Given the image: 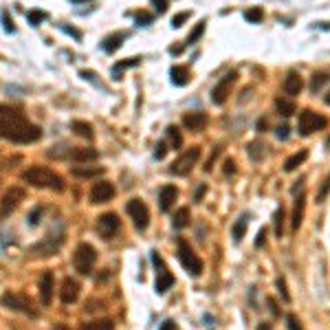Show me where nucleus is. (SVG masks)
Masks as SVG:
<instances>
[{
	"instance_id": "2f4dec72",
	"label": "nucleus",
	"mask_w": 330,
	"mask_h": 330,
	"mask_svg": "<svg viewBox=\"0 0 330 330\" xmlns=\"http://www.w3.org/2000/svg\"><path fill=\"white\" fill-rule=\"evenodd\" d=\"M70 128L77 132L79 136H86V139H93V126L86 124V121H73L70 124Z\"/></svg>"
},
{
	"instance_id": "4d7b16f0",
	"label": "nucleus",
	"mask_w": 330,
	"mask_h": 330,
	"mask_svg": "<svg viewBox=\"0 0 330 330\" xmlns=\"http://www.w3.org/2000/svg\"><path fill=\"white\" fill-rule=\"evenodd\" d=\"M258 330H273V326H271V324L264 322V324H260V326H258Z\"/></svg>"
},
{
	"instance_id": "f257e3e1",
	"label": "nucleus",
	"mask_w": 330,
	"mask_h": 330,
	"mask_svg": "<svg viewBox=\"0 0 330 330\" xmlns=\"http://www.w3.org/2000/svg\"><path fill=\"white\" fill-rule=\"evenodd\" d=\"M0 136L9 139L11 143H33L42 136V132L18 108L0 104Z\"/></svg>"
},
{
	"instance_id": "7c9ffc66",
	"label": "nucleus",
	"mask_w": 330,
	"mask_h": 330,
	"mask_svg": "<svg viewBox=\"0 0 330 330\" xmlns=\"http://www.w3.org/2000/svg\"><path fill=\"white\" fill-rule=\"evenodd\" d=\"M275 108H277V113L284 115V117H291L293 113H295V104H293L291 99H284V97H280L275 101Z\"/></svg>"
},
{
	"instance_id": "a19ab883",
	"label": "nucleus",
	"mask_w": 330,
	"mask_h": 330,
	"mask_svg": "<svg viewBox=\"0 0 330 330\" xmlns=\"http://www.w3.org/2000/svg\"><path fill=\"white\" fill-rule=\"evenodd\" d=\"M330 194V174L326 176V181L322 183V187H319V194H317V202H324Z\"/></svg>"
},
{
	"instance_id": "0eeeda50",
	"label": "nucleus",
	"mask_w": 330,
	"mask_h": 330,
	"mask_svg": "<svg viewBox=\"0 0 330 330\" xmlns=\"http://www.w3.org/2000/svg\"><path fill=\"white\" fill-rule=\"evenodd\" d=\"M2 306H7L9 311H16V313H24L29 317L35 315V308H33V302L29 299L24 293H16V291H7L2 297H0Z\"/></svg>"
},
{
	"instance_id": "bf43d9fd",
	"label": "nucleus",
	"mask_w": 330,
	"mask_h": 330,
	"mask_svg": "<svg viewBox=\"0 0 330 330\" xmlns=\"http://www.w3.org/2000/svg\"><path fill=\"white\" fill-rule=\"evenodd\" d=\"M324 101H326V104H328V106H330V93H328V95H326V97H324Z\"/></svg>"
},
{
	"instance_id": "b1692460",
	"label": "nucleus",
	"mask_w": 330,
	"mask_h": 330,
	"mask_svg": "<svg viewBox=\"0 0 330 330\" xmlns=\"http://www.w3.org/2000/svg\"><path fill=\"white\" fill-rule=\"evenodd\" d=\"M306 159H308V150H299V152H295L293 156H288V159H286V163H284V170H286V172L297 170V167L302 165Z\"/></svg>"
},
{
	"instance_id": "13d9d810",
	"label": "nucleus",
	"mask_w": 330,
	"mask_h": 330,
	"mask_svg": "<svg viewBox=\"0 0 330 330\" xmlns=\"http://www.w3.org/2000/svg\"><path fill=\"white\" fill-rule=\"evenodd\" d=\"M53 330H68V326H66V324H55Z\"/></svg>"
},
{
	"instance_id": "473e14b6",
	"label": "nucleus",
	"mask_w": 330,
	"mask_h": 330,
	"mask_svg": "<svg viewBox=\"0 0 330 330\" xmlns=\"http://www.w3.org/2000/svg\"><path fill=\"white\" fill-rule=\"evenodd\" d=\"M328 82H330V73H315L311 79V90L317 93V90H322L324 84H328Z\"/></svg>"
},
{
	"instance_id": "de8ad7c7",
	"label": "nucleus",
	"mask_w": 330,
	"mask_h": 330,
	"mask_svg": "<svg viewBox=\"0 0 330 330\" xmlns=\"http://www.w3.org/2000/svg\"><path fill=\"white\" fill-rule=\"evenodd\" d=\"M165 152H167V143H165V141H161V143L156 145V150H154V156H156V159H163Z\"/></svg>"
},
{
	"instance_id": "c756f323",
	"label": "nucleus",
	"mask_w": 330,
	"mask_h": 330,
	"mask_svg": "<svg viewBox=\"0 0 330 330\" xmlns=\"http://www.w3.org/2000/svg\"><path fill=\"white\" fill-rule=\"evenodd\" d=\"M284 218H286V211H284V207L275 211V216H273V229H275V236L282 238L284 236Z\"/></svg>"
},
{
	"instance_id": "412c9836",
	"label": "nucleus",
	"mask_w": 330,
	"mask_h": 330,
	"mask_svg": "<svg viewBox=\"0 0 330 330\" xmlns=\"http://www.w3.org/2000/svg\"><path fill=\"white\" fill-rule=\"evenodd\" d=\"M99 156V152L95 148H75L70 150V159L75 163H88V161H95Z\"/></svg>"
},
{
	"instance_id": "79ce46f5",
	"label": "nucleus",
	"mask_w": 330,
	"mask_h": 330,
	"mask_svg": "<svg viewBox=\"0 0 330 330\" xmlns=\"http://www.w3.org/2000/svg\"><path fill=\"white\" fill-rule=\"evenodd\" d=\"M286 322H288V330H304L302 322L297 319V315H286Z\"/></svg>"
},
{
	"instance_id": "7ed1b4c3",
	"label": "nucleus",
	"mask_w": 330,
	"mask_h": 330,
	"mask_svg": "<svg viewBox=\"0 0 330 330\" xmlns=\"http://www.w3.org/2000/svg\"><path fill=\"white\" fill-rule=\"evenodd\" d=\"M97 262V249L88 242H82L73 253V266L79 275H88L93 273V266Z\"/></svg>"
},
{
	"instance_id": "2eb2a0df",
	"label": "nucleus",
	"mask_w": 330,
	"mask_h": 330,
	"mask_svg": "<svg viewBox=\"0 0 330 330\" xmlns=\"http://www.w3.org/2000/svg\"><path fill=\"white\" fill-rule=\"evenodd\" d=\"M53 286H55V275L53 271H42V275H40V302H42V306H49L51 299H53Z\"/></svg>"
},
{
	"instance_id": "a18cd8bd",
	"label": "nucleus",
	"mask_w": 330,
	"mask_h": 330,
	"mask_svg": "<svg viewBox=\"0 0 330 330\" xmlns=\"http://www.w3.org/2000/svg\"><path fill=\"white\" fill-rule=\"evenodd\" d=\"M277 291H280V293H282V297H284V302H291V295H288V291H286V282H284V280H282V277H280V280H277Z\"/></svg>"
},
{
	"instance_id": "e433bc0d",
	"label": "nucleus",
	"mask_w": 330,
	"mask_h": 330,
	"mask_svg": "<svg viewBox=\"0 0 330 330\" xmlns=\"http://www.w3.org/2000/svg\"><path fill=\"white\" fill-rule=\"evenodd\" d=\"M167 136H170V141H172V145H174V150H179V148H181V143H183L181 132L176 130L174 126H170V128H167Z\"/></svg>"
},
{
	"instance_id": "5fc2aeb1",
	"label": "nucleus",
	"mask_w": 330,
	"mask_h": 330,
	"mask_svg": "<svg viewBox=\"0 0 330 330\" xmlns=\"http://www.w3.org/2000/svg\"><path fill=\"white\" fill-rule=\"evenodd\" d=\"M202 192H205V185H198V192H196V196H194V200H196V202L202 198Z\"/></svg>"
},
{
	"instance_id": "a878e982",
	"label": "nucleus",
	"mask_w": 330,
	"mask_h": 330,
	"mask_svg": "<svg viewBox=\"0 0 330 330\" xmlns=\"http://www.w3.org/2000/svg\"><path fill=\"white\" fill-rule=\"evenodd\" d=\"M247 227H249V214H242V216L236 220V225H233V231H231L233 240L240 242L242 236H245V231H247Z\"/></svg>"
},
{
	"instance_id": "6e6552de",
	"label": "nucleus",
	"mask_w": 330,
	"mask_h": 330,
	"mask_svg": "<svg viewBox=\"0 0 330 330\" xmlns=\"http://www.w3.org/2000/svg\"><path fill=\"white\" fill-rule=\"evenodd\" d=\"M126 211H128V216L132 218V222H134L136 229H145V227L150 225L148 205H145L143 200H139V198H130L128 205H126Z\"/></svg>"
},
{
	"instance_id": "09e8293b",
	"label": "nucleus",
	"mask_w": 330,
	"mask_h": 330,
	"mask_svg": "<svg viewBox=\"0 0 330 330\" xmlns=\"http://www.w3.org/2000/svg\"><path fill=\"white\" fill-rule=\"evenodd\" d=\"M275 134H277V139L286 141V139H288V134H291V132H288V126H280V128L275 130Z\"/></svg>"
},
{
	"instance_id": "20e7f679",
	"label": "nucleus",
	"mask_w": 330,
	"mask_h": 330,
	"mask_svg": "<svg viewBox=\"0 0 330 330\" xmlns=\"http://www.w3.org/2000/svg\"><path fill=\"white\" fill-rule=\"evenodd\" d=\"M328 126V119L324 115L315 113V110H302L297 119V130L302 136H311L313 132L324 130Z\"/></svg>"
},
{
	"instance_id": "393cba45",
	"label": "nucleus",
	"mask_w": 330,
	"mask_h": 330,
	"mask_svg": "<svg viewBox=\"0 0 330 330\" xmlns=\"http://www.w3.org/2000/svg\"><path fill=\"white\" fill-rule=\"evenodd\" d=\"M139 64H141V58H128V60H124V62H117L113 66V77L121 79V73H124V70L132 68V66H139Z\"/></svg>"
},
{
	"instance_id": "5701e85b",
	"label": "nucleus",
	"mask_w": 330,
	"mask_h": 330,
	"mask_svg": "<svg viewBox=\"0 0 330 330\" xmlns=\"http://www.w3.org/2000/svg\"><path fill=\"white\" fill-rule=\"evenodd\" d=\"M124 40H126V33L124 31H117L113 35H108V38L104 40V44H101V49L106 51V53H115L117 49L124 44Z\"/></svg>"
},
{
	"instance_id": "864d4df0",
	"label": "nucleus",
	"mask_w": 330,
	"mask_h": 330,
	"mask_svg": "<svg viewBox=\"0 0 330 330\" xmlns=\"http://www.w3.org/2000/svg\"><path fill=\"white\" fill-rule=\"evenodd\" d=\"M161 330H176V324L172 322V319H167V322H163V326H161Z\"/></svg>"
},
{
	"instance_id": "6ab92c4d",
	"label": "nucleus",
	"mask_w": 330,
	"mask_h": 330,
	"mask_svg": "<svg viewBox=\"0 0 330 330\" xmlns=\"http://www.w3.org/2000/svg\"><path fill=\"white\" fill-rule=\"evenodd\" d=\"M302 88H304V82H302V77H299V73L288 70L286 77H284V93H286L288 97H295V95L302 93Z\"/></svg>"
},
{
	"instance_id": "1a4fd4ad",
	"label": "nucleus",
	"mask_w": 330,
	"mask_h": 330,
	"mask_svg": "<svg viewBox=\"0 0 330 330\" xmlns=\"http://www.w3.org/2000/svg\"><path fill=\"white\" fill-rule=\"evenodd\" d=\"M22 198H24L22 187H9V190L4 192V196L0 198V218L11 216L13 211L18 209L20 202H22Z\"/></svg>"
},
{
	"instance_id": "4c0bfd02",
	"label": "nucleus",
	"mask_w": 330,
	"mask_h": 330,
	"mask_svg": "<svg viewBox=\"0 0 330 330\" xmlns=\"http://www.w3.org/2000/svg\"><path fill=\"white\" fill-rule=\"evenodd\" d=\"M0 18H2L4 31H7V33H13V31H16V24H13V20H11V16H9L7 9H2V11H0Z\"/></svg>"
},
{
	"instance_id": "c03bdc74",
	"label": "nucleus",
	"mask_w": 330,
	"mask_h": 330,
	"mask_svg": "<svg viewBox=\"0 0 330 330\" xmlns=\"http://www.w3.org/2000/svg\"><path fill=\"white\" fill-rule=\"evenodd\" d=\"M60 29H62L64 33H68V35H73L75 40H82V33L77 31V29H73V27H68V24H60Z\"/></svg>"
},
{
	"instance_id": "8fccbe9b",
	"label": "nucleus",
	"mask_w": 330,
	"mask_h": 330,
	"mask_svg": "<svg viewBox=\"0 0 330 330\" xmlns=\"http://www.w3.org/2000/svg\"><path fill=\"white\" fill-rule=\"evenodd\" d=\"M264 242H266V229H260V233H258V238H256V249H260Z\"/></svg>"
},
{
	"instance_id": "dca6fc26",
	"label": "nucleus",
	"mask_w": 330,
	"mask_h": 330,
	"mask_svg": "<svg viewBox=\"0 0 330 330\" xmlns=\"http://www.w3.org/2000/svg\"><path fill=\"white\" fill-rule=\"evenodd\" d=\"M79 297V282L73 280V277H64L62 282V288H60V299H62V304H75Z\"/></svg>"
},
{
	"instance_id": "4be33fe9",
	"label": "nucleus",
	"mask_w": 330,
	"mask_h": 330,
	"mask_svg": "<svg viewBox=\"0 0 330 330\" xmlns=\"http://www.w3.org/2000/svg\"><path fill=\"white\" fill-rule=\"evenodd\" d=\"M170 77H172V84L174 86H185L187 82H190V68L187 66H172L170 68Z\"/></svg>"
},
{
	"instance_id": "72a5a7b5",
	"label": "nucleus",
	"mask_w": 330,
	"mask_h": 330,
	"mask_svg": "<svg viewBox=\"0 0 330 330\" xmlns=\"http://www.w3.org/2000/svg\"><path fill=\"white\" fill-rule=\"evenodd\" d=\"M47 18H49L47 11H42V9H35V11H29L27 13V20H29V24H31V27H40V24H42Z\"/></svg>"
},
{
	"instance_id": "37998d69",
	"label": "nucleus",
	"mask_w": 330,
	"mask_h": 330,
	"mask_svg": "<svg viewBox=\"0 0 330 330\" xmlns=\"http://www.w3.org/2000/svg\"><path fill=\"white\" fill-rule=\"evenodd\" d=\"M187 18H190V13H187V11H183V13H179V16H174V18H172V27H174V29L183 27V22H185Z\"/></svg>"
},
{
	"instance_id": "9b49d317",
	"label": "nucleus",
	"mask_w": 330,
	"mask_h": 330,
	"mask_svg": "<svg viewBox=\"0 0 330 330\" xmlns=\"http://www.w3.org/2000/svg\"><path fill=\"white\" fill-rule=\"evenodd\" d=\"M115 198V187L113 183L108 181H97L90 187V202L93 205H104V202H110Z\"/></svg>"
},
{
	"instance_id": "bb28decb",
	"label": "nucleus",
	"mask_w": 330,
	"mask_h": 330,
	"mask_svg": "<svg viewBox=\"0 0 330 330\" xmlns=\"http://www.w3.org/2000/svg\"><path fill=\"white\" fill-rule=\"evenodd\" d=\"M82 330H115L113 319H95V322H86Z\"/></svg>"
},
{
	"instance_id": "9d476101",
	"label": "nucleus",
	"mask_w": 330,
	"mask_h": 330,
	"mask_svg": "<svg viewBox=\"0 0 330 330\" xmlns=\"http://www.w3.org/2000/svg\"><path fill=\"white\" fill-rule=\"evenodd\" d=\"M64 242V236L60 233V236H53V233H49L44 240H40L38 245H33L29 249V253H33V256H55V253L60 251V247H62Z\"/></svg>"
},
{
	"instance_id": "f03ea898",
	"label": "nucleus",
	"mask_w": 330,
	"mask_h": 330,
	"mask_svg": "<svg viewBox=\"0 0 330 330\" xmlns=\"http://www.w3.org/2000/svg\"><path fill=\"white\" fill-rule=\"evenodd\" d=\"M22 179H24V183L38 187V190H53V192L64 190L62 176H60L58 172L49 170V167H42V165H33V167H29V170H24Z\"/></svg>"
},
{
	"instance_id": "3c124183",
	"label": "nucleus",
	"mask_w": 330,
	"mask_h": 330,
	"mask_svg": "<svg viewBox=\"0 0 330 330\" xmlns=\"http://www.w3.org/2000/svg\"><path fill=\"white\" fill-rule=\"evenodd\" d=\"M236 172V161L233 159H227L225 161V174H233Z\"/></svg>"
},
{
	"instance_id": "ddd939ff",
	"label": "nucleus",
	"mask_w": 330,
	"mask_h": 330,
	"mask_svg": "<svg viewBox=\"0 0 330 330\" xmlns=\"http://www.w3.org/2000/svg\"><path fill=\"white\" fill-rule=\"evenodd\" d=\"M152 262H154V266L159 268V271H156V293H161V295H163L167 288L174 286V275L167 271L163 260H161L156 253H152Z\"/></svg>"
},
{
	"instance_id": "c85d7f7f",
	"label": "nucleus",
	"mask_w": 330,
	"mask_h": 330,
	"mask_svg": "<svg viewBox=\"0 0 330 330\" xmlns=\"http://www.w3.org/2000/svg\"><path fill=\"white\" fill-rule=\"evenodd\" d=\"M172 222H174L176 229H183V227L190 225V207H181V209L174 214V220Z\"/></svg>"
},
{
	"instance_id": "c9c22d12",
	"label": "nucleus",
	"mask_w": 330,
	"mask_h": 330,
	"mask_svg": "<svg viewBox=\"0 0 330 330\" xmlns=\"http://www.w3.org/2000/svg\"><path fill=\"white\" fill-rule=\"evenodd\" d=\"M245 18H247V22L258 24L264 18V11H262L260 7H251V9H247V11H245Z\"/></svg>"
},
{
	"instance_id": "39448f33",
	"label": "nucleus",
	"mask_w": 330,
	"mask_h": 330,
	"mask_svg": "<svg viewBox=\"0 0 330 330\" xmlns=\"http://www.w3.org/2000/svg\"><path fill=\"white\" fill-rule=\"evenodd\" d=\"M200 145H192V148H187L185 152H181V156L174 161V163L170 165V172L176 176H187L192 170H194V165L198 163V159H200Z\"/></svg>"
},
{
	"instance_id": "58836bf2",
	"label": "nucleus",
	"mask_w": 330,
	"mask_h": 330,
	"mask_svg": "<svg viewBox=\"0 0 330 330\" xmlns=\"http://www.w3.org/2000/svg\"><path fill=\"white\" fill-rule=\"evenodd\" d=\"M247 152H249V156H251L253 161H260V159H262V154H264V148H262L260 143H249Z\"/></svg>"
},
{
	"instance_id": "cd10ccee",
	"label": "nucleus",
	"mask_w": 330,
	"mask_h": 330,
	"mask_svg": "<svg viewBox=\"0 0 330 330\" xmlns=\"http://www.w3.org/2000/svg\"><path fill=\"white\" fill-rule=\"evenodd\" d=\"M101 174H104L101 167H73V176H77V179H93V176Z\"/></svg>"
},
{
	"instance_id": "49530a36",
	"label": "nucleus",
	"mask_w": 330,
	"mask_h": 330,
	"mask_svg": "<svg viewBox=\"0 0 330 330\" xmlns=\"http://www.w3.org/2000/svg\"><path fill=\"white\" fill-rule=\"evenodd\" d=\"M152 4H154L156 13H165L167 11V0H152Z\"/></svg>"
},
{
	"instance_id": "f704fd0d",
	"label": "nucleus",
	"mask_w": 330,
	"mask_h": 330,
	"mask_svg": "<svg viewBox=\"0 0 330 330\" xmlns=\"http://www.w3.org/2000/svg\"><path fill=\"white\" fill-rule=\"evenodd\" d=\"M205 27H207V22H205V20H200V22L196 24L194 31L190 33V38H187V42H185V44H196L198 40L202 38V33H205Z\"/></svg>"
},
{
	"instance_id": "ea45409f",
	"label": "nucleus",
	"mask_w": 330,
	"mask_h": 330,
	"mask_svg": "<svg viewBox=\"0 0 330 330\" xmlns=\"http://www.w3.org/2000/svg\"><path fill=\"white\" fill-rule=\"evenodd\" d=\"M154 20V16L148 11H141V13H136L134 16V22H136V27H148V24Z\"/></svg>"
},
{
	"instance_id": "4468645a",
	"label": "nucleus",
	"mask_w": 330,
	"mask_h": 330,
	"mask_svg": "<svg viewBox=\"0 0 330 330\" xmlns=\"http://www.w3.org/2000/svg\"><path fill=\"white\" fill-rule=\"evenodd\" d=\"M233 82H236V73L231 70V73H227L225 77L214 86V90H211V101H214L216 106H222L227 101V97H229V88H231Z\"/></svg>"
},
{
	"instance_id": "a211bd4d",
	"label": "nucleus",
	"mask_w": 330,
	"mask_h": 330,
	"mask_svg": "<svg viewBox=\"0 0 330 330\" xmlns=\"http://www.w3.org/2000/svg\"><path fill=\"white\" fill-rule=\"evenodd\" d=\"M176 198H179V190H176L174 185L161 187V192H159V207H161V211H170L172 205L176 202Z\"/></svg>"
},
{
	"instance_id": "603ef678",
	"label": "nucleus",
	"mask_w": 330,
	"mask_h": 330,
	"mask_svg": "<svg viewBox=\"0 0 330 330\" xmlns=\"http://www.w3.org/2000/svg\"><path fill=\"white\" fill-rule=\"evenodd\" d=\"M79 75H82L84 79H90V82H95V84H97V75H95L93 70H82V73H79Z\"/></svg>"
},
{
	"instance_id": "f3484780",
	"label": "nucleus",
	"mask_w": 330,
	"mask_h": 330,
	"mask_svg": "<svg viewBox=\"0 0 330 330\" xmlns=\"http://www.w3.org/2000/svg\"><path fill=\"white\" fill-rule=\"evenodd\" d=\"M207 124H209V117L205 113H200V110H198V113H187L183 117V126L192 132H202L207 128Z\"/></svg>"
},
{
	"instance_id": "052dcab7",
	"label": "nucleus",
	"mask_w": 330,
	"mask_h": 330,
	"mask_svg": "<svg viewBox=\"0 0 330 330\" xmlns=\"http://www.w3.org/2000/svg\"><path fill=\"white\" fill-rule=\"evenodd\" d=\"M326 145H330V136H328V139H326Z\"/></svg>"
},
{
	"instance_id": "423d86ee",
	"label": "nucleus",
	"mask_w": 330,
	"mask_h": 330,
	"mask_svg": "<svg viewBox=\"0 0 330 330\" xmlns=\"http://www.w3.org/2000/svg\"><path fill=\"white\" fill-rule=\"evenodd\" d=\"M179 260L183 264V268H185L190 275H200L202 273V260L194 253V249L190 247V242L179 238Z\"/></svg>"
},
{
	"instance_id": "f8f14e48",
	"label": "nucleus",
	"mask_w": 330,
	"mask_h": 330,
	"mask_svg": "<svg viewBox=\"0 0 330 330\" xmlns=\"http://www.w3.org/2000/svg\"><path fill=\"white\" fill-rule=\"evenodd\" d=\"M119 229H121V220H119V216H117V214H113V211L101 214L97 218V231H99L101 238H115Z\"/></svg>"
},
{
	"instance_id": "6e6d98bb",
	"label": "nucleus",
	"mask_w": 330,
	"mask_h": 330,
	"mask_svg": "<svg viewBox=\"0 0 330 330\" xmlns=\"http://www.w3.org/2000/svg\"><path fill=\"white\" fill-rule=\"evenodd\" d=\"M268 306H271V313L273 315H280V311H277V306H275V302H273V299H268Z\"/></svg>"
},
{
	"instance_id": "aec40b11",
	"label": "nucleus",
	"mask_w": 330,
	"mask_h": 330,
	"mask_svg": "<svg viewBox=\"0 0 330 330\" xmlns=\"http://www.w3.org/2000/svg\"><path fill=\"white\" fill-rule=\"evenodd\" d=\"M304 207H306V196L299 194L295 198V209H293V218H291V229L295 233L299 227H302V220H304Z\"/></svg>"
}]
</instances>
